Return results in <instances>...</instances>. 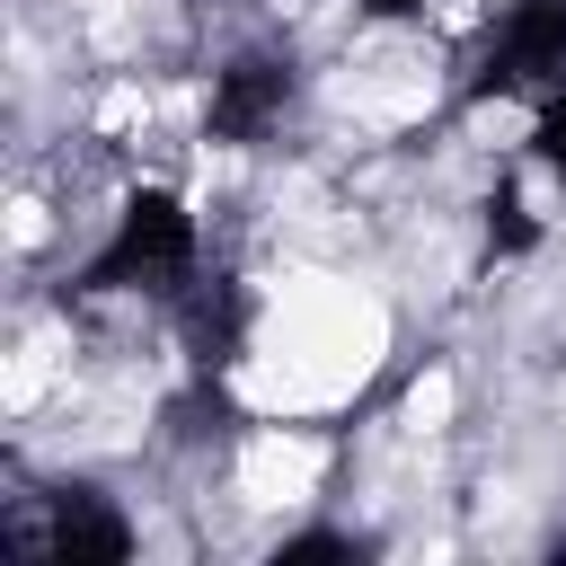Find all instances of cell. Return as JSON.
<instances>
[{
	"label": "cell",
	"instance_id": "cell-3",
	"mask_svg": "<svg viewBox=\"0 0 566 566\" xmlns=\"http://www.w3.org/2000/svg\"><path fill=\"white\" fill-rule=\"evenodd\" d=\"M318 486H327V442H318V433H301L292 416L248 424V442H239V460H230V495H239V504H256V513H301V504H318Z\"/></svg>",
	"mask_w": 566,
	"mask_h": 566
},
{
	"label": "cell",
	"instance_id": "cell-1",
	"mask_svg": "<svg viewBox=\"0 0 566 566\" xmlns=\"http://www.w3.org/2000/svg\"><path fill=\"white\" fill-rule=\"evenodd\" d=\"M380 363H389L380 292H363L354 274H283L248 336L239 398L256 416H310V407H345Z\"/></svg>",
	"mask_w": 566,
	"mask_h": 566
},
{
	"label": "cell",
	"instance_id": "cell-7",
	"mask_svg": "<svg viewBox=\"0 0 566 566\" xmlns=\"http://www.w3.org/2000/svg\"><path fill=\"white\" fill-rule=\"evenodd\" d=\"M522 133H531V106H522V97H495V106L469 115V142H478V150H513Z\"/></svg>",
	"mask_w": 566,
	"mask_h": 566
},
{
	"label": "cell",
	"instance_id": "cell-5",
	"mask_svg": "<svg viewBox=\"0 0 566 566\" xmlns=\"http://www.w3.org/2000/svg\"><path fill=\"white\" fill-rule=\"evenodd\" d=\"M451 416H460V371L451 363H424L407 380V398H398V433L407 442H433V433H451Z\"/></svg>",
	"mask_w": 566,
	"mask_h": 566
},
{
	"label": "cell",
	"instance_id": "cell-6",
	"mask_svg": "<svg viewBox=\"0 0 566 566\" xmlns=\"http://www.w3.org/2000/svg\"><path fill=\"white\" fill-rule=\"evenodd\" d=\"M44 239H53V203H44L35 186H18V195H9V256L27 265V256H35Z\"/></svg>",
	"mask_w": 566,
	"mask_h": 566
},
{
	"label": "cell",
	"instance_id": "cell-4",
	"mask_svg": "<svg viewBox=\"0 0 566 566\" xmlns=\"http://www.w3.org/2000/svg\"><path fill=\"white\" fill-rule=\"evenodd\" d=\"M62 371H71V318H27L18 345H9V363H0V407L35 416L62 389Z\"/></svg>",
	"mask_w": 566,
	"mask_h": 566
},
{
	"label": "cell",
	"instance_id": "cell-2",
	"mask_svg": "<svg viewBox=\"0 0 566 566\" xmlns=\"http://www.w3.org/2000/svg\"><path fill=\"white\" fill-rule=\"evenodd\" d=\"M442 97V62L424 35H371L354 44L345 80H336V106L363 124V133H398V124H424Z\"/></svg>",
	"mask_w": 566,
	"mask_h": 566
}]
</instances>
